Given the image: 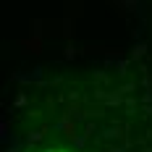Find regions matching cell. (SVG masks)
<instances>
[{
    "label": "cell",
    "instance_id": "6da1fadb",
    "mask_svg": "<svg viewBox=\"0 0 152 152\" xmlns=\"http://www.w3.org/2000/svg\"><path fill=\"white\" fill-rule=\"evenodd\" d=\"M47 152H61V150H47Z\"/></svg>",
    "mask_w": 152,
    "mask_h": 152
}]
</instances>
